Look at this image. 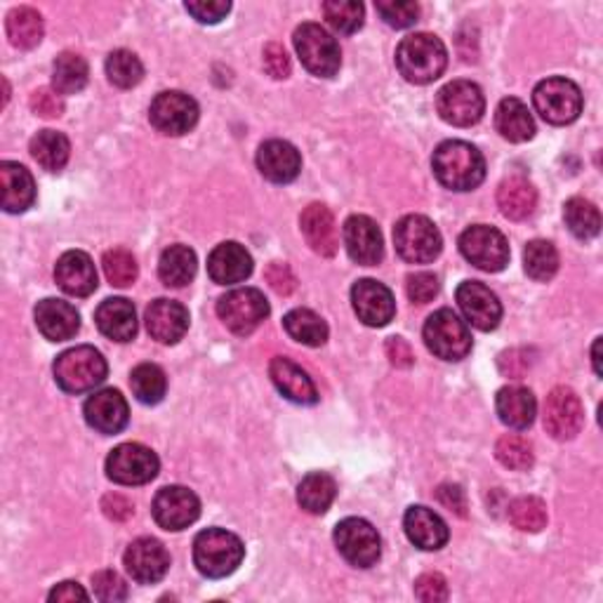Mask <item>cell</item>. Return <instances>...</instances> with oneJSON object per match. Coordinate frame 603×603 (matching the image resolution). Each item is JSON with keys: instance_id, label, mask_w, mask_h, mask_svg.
I'll list each match as a JSON object with an SVG mask.
<instances>
[{"instance_id": "6da1fadb", "label": "cell", "mask_w": 603, "mask_h": 603, "mask_svg": "<svg viewBox=\"0 0 603 603\" xmlns=\"http://www.w3.org/2000/svg\"><path fill=\"white\" fill-rule=\"evenodd\" d=\"M431 167L441 185L453 191H472L486 177V161L481 151L462 142V139L439 145V149L434 151Z\"/></svg>"}, {"instance_id": "7a4b0ae2", "label": "cell", "mask_w": 603, "mask_h": 603, "mask_svg": "<svg viewBox=\"0 0 603 603\" xmlns=\"http://www.w3.org/2000/svg\"><path fill=\"white\" fill-rule=\"evenodd\" d=\"M397 66L409 83L427 86V83H434L445 72L448 50L437 36L413 34L401 40L397 50Z\"/></svg>"}, {"instance_id": "3957f363", "label": "cell", "mask_w": 603, "mask_h": 603, "mask_svg": "<svg viewBox=\"0 0 603 603\" xmlns=\"http://www.w3.org/2000/svg\"><path fill=\"white\" fill-rule=\"evenodd\" d=\"M246 556V547L241 538L229 530L208 528L199 532L193 540V564L205 578H227Z\"/></svg>"}, {"instance_id": "277c9868", "label": "cell", "mask_w": 603, "mask_h": 603, "mask_svg": "<svg viewBox=\"0 0 603 603\" xmlns=\"http://www.w3.org/2000/svg\"><path fill=\"white\" fill-rule=\"evenodd\" d=\"M106 359L95 347L83 344L60 354L54 361V380L66 394H86L106 380Z\"/></svg>"}, {"instance_id": "5b68a950", "label": "cell", "mask_w": 603, "mask_h": 603, "mask_svg": "<svg viewBox=\"0 0 603 603\" xmlns=\"http://www.w3.org/2000/svg\"><path fill=\"white\" fill-rule=\"evenodd\" d=\"M294 50H298L304 68L318 78H332L340 72L342 52L324 26L306 22L294 32Z\"/></svg>"}, {"instance_id": "8992f818", "label": "cell", "mask_w": 603, "mask_h": 603, "mask_svg": "<svg viewBox=\"0 0 603 603\" xmlns=\"http://www.w3.org/2000/svg\"><path fill=\"white\" fill-rule=\"evenodd\" d=\"M423 335L429 352L443 361H462L472 352V332L453 310L434 312Z\"/></svg>"}, {"instance_id": "52a82bcc", "label": "cell", "mask_w": 603, "mask_h": 603, "mask_svg": "<svg viewBox=\"0 0 603 603\" xmlns=\"http://www.w3.org/2000/svg\"><path fill=\"white\" fill-rule=\"evenodd\" d=\"M397 252L411 264H427L441 255L443 238L429 217L409 215L394 227Z\"/></svg>"}, {"instance_id": "ba28073f", "label": "cell", "mask_w": 603, "mask_h": 603, "mask_svg": "<svg viewBox=\"0 0 603 603\" xmlns=\"http://www.w3.org/2000/svg\"><path fill=\"white\" fill-rule=\"evenodd\" d=\"M538 114L552 125H568L582 114V92L568 78H547L532 92Z\"/></svg>"}, {"instance_id": "9c48e42d", "label": "cell", "mask_w": 603, "mask_h": 603, "mask_svg": "<svg viewBox=\"0 0 603 603\" xmlns=\"http://www.w3.org/2000/svg\"><path fill=\"white\" fill-rule=\"evenodd\" d=\"M460 252L476 269L498 274L510 264V243L502 231L488 224H474L460 236Z\"/></svg>"}, {"instance_id": "30bf717a", "label": "cell", "mask_w": 603, "mask_h": 603, "mask_svg": "<svg viewBox=\"0 0 603 603\" xmlns=\"http://www.w3.org/2000/svg\"><path fill=\"white\" fill-rule=\"evenodd\" d=\"M217 314L234 335H250L269 316V302L257 288H236L219 298Z\"/></svg>"}, {"instance_id": "8fae6325", "label": "cell", "mask_w": 603, "mask_h": 603, "mask_svg": "<svg viewBox=\"0 0 603 603\" xmlns=\"http://www.w3.org/2000/svg\"><path fill=\"white\" fill-rule=\"evenodd\" d=\"M335 544L338 552L356 568H370L382 554L380 532L366 518H344L335 526Z\"/></svg>"}, {"instance_id": "7c38bea8", "label": "cell", "mask_w": 603, "mask_h": 603, "mask_svg": "<svg viewBox=\"0 0 603 603\" xmlns=\"http://www.w3.org/2000/svg\"><path fill=\"white\" fill-rule=\"evenodd\" d=\"M161 462L142 443H121L106 457V476L121 486H145L156 479Z\"/></svg>"}, {"instance_id": "4fadbf2b", "label": "cell", "mask_w": 603, "mask_h": 603, "mask_svg": "<svg viewBox=\"0 0 603 603\" xmlns=\"http://www.w3.org/2000/svg\"><path fill=\"white\" fill-rule=\"evenodd\" d=\"M439 116L455 128H472L481 121L486 100L481 88L472 80H453L437 95Z\"/></svg>"}, {"instance_id": "5bb4252c", "label": "cell", "mask_w": 603, "mask_h": 603, "mask_svg": "<svg viewBox=\"0 0 603 603\" xmlns=\"http://www.w3.org/2000/svg\"><path fill=\"white\" fill-rule=\"evenodd\" d=\"M149 121L163 135H185L199 123V104L185 92L167 90L156 95V100L151 102Z\"/></svg>"}, {"instance_id": "9a60e30c", "label": "cell", "mask_w": 603, "mask_h": 603, "mask_svg": "<svg viewBox=\"0 0 603 603\" xmlns=\"http://www.w3.org/2000/svg\"><path fill=\"white\" fill-rule=\"evenodd\" d=\"M585 425V409L580 397L568 387H556L544 401V429L556 441H570Z\"/></svg>"}, {"instance_id": "2e32d148", "label": "cell", "mask_w": 603, "mask_h": 603, "mask_svg": "<svg viewBox=\"0 0 603 603\" xmlns=\"http://www.w3.org/2000/svg\"><path fill=\"white\" fill-rule=\"evenodd\" d=\"M151 512L163 530H185L201 516V500L185 486H165L153 498Z\"/></svg>"}, {"instance_id": "e0dca14e", "label": "cell", "mask_w": 603, "mask_h": 603, "mask_svg": "<svg viewBox=\"0 0 603 603\" xmlns=\"http://www.w3.org/2000/svg\"><path fill=\"white\" fill-rule=\"evenodd\" d=\"M455 298L462 314H465V318L474 328L488 332L500 326L502 304L498 294L479 284V280H465V284H460Z\"/></svg>"}, {"instance_id": "ac0fdd59", "label": "cell", "mask_w": 603, "mask_h": 603, "mask_svg": "<svg viewBox=\"0 0 603 603\" xmlns=\"http://www.w3.org/2000/svg\"><path fill=\"white\" fill-rule=\"evenodd\" d=\"M123 564L135 582L153 585L165 578L167 568H171V554L159 540L139 538L125 550Z\"/></svg>"}, {"instance_id": "d6986e66", "label": "cell", "mask_w": 603, "mask_h": 603, "mask_svg": "<svg viewBox=\"0 0 603 603\" xmlns=\"http://www.w3.org/2000/svg\"><path fill=\"white\" fill-rule=\"evenodd\" d=\"M352 304L359 321L370 326V328H382L387 326L397 314V302L394 294L380 280L363 278L352 288Z\"/></svg>"}, {"instance_id": "ffe728a7", "label": "cell", "mask_w": 603, "mask_h": 603, "mask_svg": "<svg viewBox=\"0 0 603 603\" xmlns=\"http://www.w3.org/2000/svg\"><path fill=\"white\" fill-rule=\"evenodd\" d=\"M344 248L356 264L375 266L385 257L382 231L366 215H354L344 222Z\"/></svg>"}, {"instance_id": "44dd1931", "label": "cell", "mask_w": 603, "mask_h": 603, "mask_svg": "<svg viewBox=\"0 0 603 603\" xmlns=\"http://www.w3.org/2000/svg\"><path fill=\"white\" fill-rule=\"evenodd\" d=\"M83 415H86V423L100 434H118L130 419L128 401L116 389L95 391L83 405Z\"/></svg>"}, {"instance_id": "7402d4cb", "label": "cell", "mask_w": 603, "mask_h": 603, "mask_svg": "<svg viewBox=\"0 0 603 603\" xmlns=\"http://www.w3.org/2000/svg\"><path fill=\"white\" fill-rule=\"evenodd\" d=\"M54 280L72 298H88L97 290V269L88 252L68 250L54 266Z\"/></svg>"}, {"instance_id": "603a6c76", "label": "cell", "mask_w": 603, "mask_h": 603, "mask_svg": "<svg viewBox=\"0 0 603 603\" xmlns=\"http://www.w3.org/2000/svg\"><path fill=\"white\" fill-rule=\"evenodd\" d=\"M145 321L151 338L159 340L161 344H175L185 338V332L189 330L187 306L175 300L161 298L156 302H151Z\"/></svg>"}, {"instance_id": "cb8c5ba5", "label": "cell", "mask_w": 603, "mask_h": 603, "mask_svg": "<svg viewBox=\"0 0 603 603\" xmlns=\"http://www.w3.org/2000/svg\"><path fill=\"white\" fill-rule=\"evenodd\" d=\"M257 167L260 173L274 181V185H288V181L298 179L302 171V156L290 142L284 139H269L257 151Z\"/></svg>"}, {"instance_id": "d4e9b609", "label": "cell", "mask_w": 603, "mask_h": 603, "mask_svg": "<svg viewBox=\"0 0 603 603\" xmlns=\"http://www.w3.org/2000/svg\"><path fill=\"white\" fill-rule=\"evenodd\" d=\"M300 229L306 238V246H310L316 255L321 257H332L340 248V236H338V224L326 205L312 203L310 208H304V213L300 217Z\"/></svg>"}, {"instance_id": "484cf974", "label": "cell", "mask_w": 603, "mask_h": 603, "mask_svg": "<svg viewBox=\"0 0 603 603\" xmlns=\"http://www.w3.org/2000/svg\"><path fill=\"white\" fill-rule=\"evenodd\" d=\"M208 274L217 286H236L252 274L250 252L236 241L219 243L208 257Z\"/></svg>"}, {"instance_id": "4316f807", "label": "cell", "mask_w": 603, "mask_h": 603, "mask_svg": "<svg viewBox=\"0 0 603 603\" xmlns=\"http://www.w3.org/2000/svg\"><path fill=\"white\" fill-rule=\"evenodd\" d=\"M34 316H36L38 330L43 332V338L50 342L72 340L80 328V316L76 312V306H72L64 300L48 298L43 302H38Z\"/></svg>"}, {"instance_id": "83f0119b", "label": "cell", "mask_w": 603, "mask_h": 603, "mask_svg": "<svg viewBox=\"0 0 603 603\" xmlns=\"http://www.w3.org/2000/svg\"><path fill=\"white\" fill-rule=\"evenodd\" d=\"M403 528L409 540L425 552H437L451 538L443 518L429 507H411L403 516Z\"/></svg>"}, {"instance_id": "f1b7e54d", "label": "cell", "mask_w": 603, "mask_h": 603, "mask_svg": "<svg viewBox=\"0 0 603 603\" xmlns=\"http://www.w3.org/2000/svg\"><path fill=\"white\" fill-rule=\"evenodd\" d=\"M269 375H272V382L276 385V389L288 401L300 403V405H314L318 401V391H316V385L312 382V377L290 359L276 356L269 363Z\"/></svg>"}, {"instance_id": "f546056e", "label": "cell", "mask_w": 603, "mask_h": 603, "mask_svg": "<svg viewBox=\"0 0 603 603\" xmlns=\"http://www.w3.org/2000/svg\"><path fill=\"white\" fill-rule=\"evenodd\" d=\"M95 324L104 338L114 342H130L137 335L135 304L125 298H109L97 306Z\"/></svg>"}, {"instance_id": "4dcf8cb0", "label": "cell", "mask_w": 603, "mask_h": 603, "mask_svg": "<svg viewBox=\"0 0 603 603\" xmlns=\"http://www.w3.org/2000/svg\"><path fill=\"white\" fill-rule=\"evenodd\" d=\"M0 187H3L5 213H24L36 201V185L32 173L24 165L3 161L0 163Z\"/></svg>"}, {"instance_id": "1f68e13d", "label": "cell", "mask_w": 603, "mask_h": 603, "mask_svg": "<svg viewBox=\"0 0 603 603\" xmlns=\"http://www.w3.org/2000/svg\"><path fill=\"white\" fill-rule=\"evenodd\" d=\"M495 409L500 419L512 429H528L536 419L538 413V401L532 397V391L526 387H504L498 391Z\"/></svg>"}, {"instance_id": "d6a6232c", "label": "cell", "mask_w": 603, "mask_h": 603, "mask_svg": "<svg viewBox=\"0 0 603 603\" xmlns=\"http://www.w3.org/2000/svg\"><path fill=\"white\" fill-rule=\"evenodd\" d=\"M498 205H500V213L504 217L514 219V222H522V219H526V217L536 213L538 191L526 177L514 175L510 179H504L502 185L498 187Z\"/></svg>"}, {"instance_id": "836d02e7", "label": "cell", "mask_w": 603, "mask_h": 603, "mask_svg": "<svg viewBox=\"0 0 603 603\" xmlns=\"http://www.w3.org/2000/svg\"><path fill=\"white\" fill-rule=\"evenodd\" d=\"M495 128L504 139L522 145V142H528V139H532V135H536V121H532L528 106L522 100H516V97H507V100H502L498 104Z\"/></svg>"}, {"instance_id": "e575fe53", "label": "cell", "mask_w": 603, "mask_h": 603, "mask_svg": "<svg viewBox=\"0 0 603 603\" xmlns=\"http://www.w3.org/2000/svg\"><path fill=\"white\" fill-rule=\"evenodd\" d=\"M196 252L187 246H171L159 260V276L167 288H185L196 276Z\"/></svg>"}, {"instance_id": "d590c367", "label": "cell", "mask_w": 603, "mask_h": 603, "mask_svg": "<svg viewBox=\"0 0 603 603\" xmlns=\"http://www.w3.org/2000/svg\"><path fill=\"white\" fill-rule=\"evenodd\" d=\"M338 495V483H335L332 476L324 472H314L310 476H304L300 488H298V502L304 512L310 514H326L330 510V504Z\"/></svg>"}, {"instance_id": "8d00e7d4", "label": "cell", "mask_w": 603, "mask_h": 603, "mask_svg": "<svg viewBox=\"0 0 603 603\" xmlns=\"http://www.w3.org/2000/svg\"><path fill=\"white\" fill-rule=\"evenodd\" d=\"M32 156L43 171L60 173L72 156V145H68L66 135L58 130H40L32 139Z\"/></svg>"}, {"instance_id": "74e56055", "label": "cell", "mask_w": 603, "mask_h": 603, "mask_svg": "<svg viewBox=\"0 0 603 603\" xmlns=\"http://www.w3.org/2000/svg\"><path fill=\"white\" fill-rule=\"evenodd\" d=\"M8 38L20 50H32L43 40V17L34 8H17L8 15Z\"/></svg>"}, {"instance_id": "f35d334b", "label": "cell", "mask_w": 603, "mask_h": 603, "mask_svg": "<svg viewBox=\"0 0 603 603\" xmlns=\"http://www.w3.org/2000/svg\"><path fill=\"white\" fill-rule=\"evenodd\" d=\"M88 62L76 52H62L52 64V86L60 95H76L88 86Z\"/></svg>"}, {"instance_id": "ab89813d", "label": "cell", "mask_w": 603, "mask_h": 603, "mask_svg": "<svg viewBox=\"0 0 603 603\" xmlns=\"http://www.w3.org/2000/svg\"><path fill=\"white\" fill-rule=\"evenodd\" d=\"M284 328L294 342L306 347H321L328 340L326 321L312 310H292L284 318Z\"/></svg>"}, {"instance_id": "60d3db41", "label": "cell", "mask_w": 603, "mask_h": 603, "mask_svg": "<svg viewBox=\"0 0 603 603\" xmlns=\"http://www.w3.org/2000/svg\"><path fill=\"white\" fill-rule=\"evenodd\" d=\"M130 387L139 403L156 405L163 401L167 389L165 373L163 368L156 366V363H139L130 375Z\"/></svg>"}, {"instance_id": "b9f144b4", "label": "cell", "mask_w": 603, "mask_h": 603, "mask_svg": "<svg viewBox=\"0 0 603 603\" xmlns=\"http://www.w3.org/2000/svg\"><path fill=\"white\" fill-rule=\"evenodd\" d=\"M524 269L532 280L547 284L558 272V252L550 241H530L524 250Z\"/></svg>"}, {"instance_id": "7bdbcfd3", "label": "cell", "mask_w": 603, "mask_h": 603, "mask_svg": "<svg viewBox=\"0 0 603 603\" xmlns=\"http://www.w3.org/2000/svg\"><path fill=\"white\" fill-rule=\"evenodd\" d=\"M564 219L570 234L582 238V241L599 236L601 231V215H599V208L592 201L570 199L564 208Z\"/></svg>"}, {"instance_id": "ee69618b", "label": "cell", "mask_w": 603, "mask_h": 603, "mask_svg": "<svg viewBox=\"0 0 603 603\" xmlns=\"http://www.w3.org/2000/svg\"><path fill=\"white\" fill-rule=\"evenodd\" d=\"M106 76L116 88H135L145 78V66L130 50H114L106 58Z\"/></svg>"}, {"instance_id": "f6af8a7d", "label": "cell", "mask_w": 603, "mask_h": 603, "mask_svg": "<svg viewBox=\"0 0 603 603\" xmlns=\"http://www.w3.org/2000/svg\"><path fill=\"white\" fill-rule=\"evenodd\" d=\"M510 522L524 532H540L547 526V504L532 495L516 498L510 504Z\"/></svg>"}, {"instance_id": "bcb514c9", "label": "cell", "mask_w": 603, "mask_h": 603, "mask_svg": "<svg viewBox=\"0 0 603 603\" xmlns=\"http://www.w3.org/2000/svg\"><path fill=\"white\" fill-rule=\"evenodd\" d=\"M324 15L335 32L356 34L363 26L366 10L356 0H328L324 3Z\"/></svg>"}, {"instance_id": "7dc6e473", "label": "cell", "mask_w": 603, "mask_h": 603, "mask_svg": "<svg viewBox=\"0 0 603 603\" xmlns=\"http://www.w3.org/2000/svg\"><path fill=\"white\" fill-rule=\"evenodd\" d=\"M495 457L502 467L514 472H526L532 467V445L516 434H504L495 443Z\"/></svg>"}, {"instance_id": "c3c4849f", "label": "cell", "mask_w": 603, "mask_h": 603, "mask_svg": "<svg viewBox=\"0 0 603 603\" xmlns=\"http://www.w3.org/2000/svg\"><path fill=\"white\" fill-rule=\"evenodd\" d=\"M102 266H104V274L109 278V284L116 286V288L133 286L137 280V274H139L133 252L123 250V248L109 250L104 260H102Z\"/></svg>"}, {"instance_id": "681fc988", "label": "cell", "mask_w": 603, "mask_h": 603, "mask_svg": "<svg viewBox=\"0 0 603 603\" xmlns=\"http://www.w3.org/2000/svg\"><path fill=\"white\" fill-rule=\"evenodd\" d=\"M92 592L100 601L116 603L128 599V585L116 570H100L92 575Z\"/></svg>"}, {"instance_id": "f907efd6", "label": "cell", "mask_w": 603, "mask_h": 603, "mask_svg": "<svg viewBox=\"0 0 603 603\" xmlns=\"http://www.w3.org/2000/svg\"><path fill=\"white\" fill-rule=\"evenodd\" d=\"M377 8V15H380L389 26H394V29H409L413 26L419 17V8L417 3H397V0H391V3H375Z\"/></svg>"}, {"instance_id": "816d5d0a", "label": "cell", "mask_w": 603, "mask_h": 603, "mask_svg": "<svg viewBox=\"0 0 603 603\" xmlns=\"http://www.w3.org/2000/svg\"><path fill=\"white\" fill-rule=\"evenodd\" d=\"M439 278L429 272H419L409 276V284H405V292L413 304H427L439 294Z\"/></svg>"}, {"instance_id": "f5cc1de1", "label": "cell", "mask_w": 603, "mask_h": 603, "mask_svg": "<svg viewBox=\"0 0 603 603\" xmlns=\"http://www.w3.org/2000/svg\"><path fill=\"white\" fill-rule=\"evenodd\" d=\"M415 596L425 603H441L448 599V582L441 573H425L415 580Z\"/></svg>"}, {"instance_id": "db71d44e", "label": "cell", "mask_w": 603, "mask_h": 603, "mask_svg": "<svg viewBox=\"0 0 603 603\" xmlns=\"http://www.w3.org/2000/svg\"><path fill=\"white\" fill-rule=\"evenodd\" d=\"M498 366H500V373L504 377H510V380H522L532 366V354L528 349H510V352L500 354Z\"/></svg>"}, {"instance_id": "11a10c76", "label": "cell", "mask_w": 603, "mask_h": 603, "mask_svg": "<svg viewBox=\"0 0 603 603\" xmlns=\"http://www.w3.org/2000/svg\"><path fill=\"white\" fill-rule=\"evenodd\" d=\"M193 20L201 24H217L229 15L231 3L229 0H199V3H187L185 5Z\"/></svg>"}, {"instance_id": "9f6ffc18", "label": "cell", "mask_w": 603, "mask_h": 603, "mask_svg": "<svg viewBox=\"0 0 603 603\" xmlns=\"http://www.w3.org/2000/svg\"><path fill=\"white\" fill-rule=\"evenodd\" d=\"M32 109L40 118H60L64 114V102L58 90L40 88L32 95Z\"/></svg>"}, {"instance_id": "6f0895ef", "label": "cell", "mask_w": 603, "mask_h": 603, "mask_svg": "<svg viewBox=\"0 0 603 603\" xmlns=\"http://www.w3.org/2000/svg\"><path fill=\"white\" fill-rule=\"evenodd\" d=\"M264 276H266V284L272 286V290L276 294H284V298H288V294H292L294 288H298V278H294L288 264L272 262L269 266H266Z\"/></svg>"}, {"instance_id": "680465c9", "label": "cell", "mask_w": 603, "mask_h": 603, "mask_svg": "<svg viewBox=\"0 0 603 603\" xmlns=\"http://www.w3.org/2000/svg\"><path fill=\"white\" fill-rule=\"evenodd\" d=\"M264 68H266V74L276 80L290 76V58L284 50V46L269 43L264 48Z\"/></svg>"}, {"instance_id": "91938a15", "label": "cell", "mask_w": 603, "mask_h": 603, "mask_svg": "<svg viewBox=\"0 0 603 603\" xmlns=\"http://www.w3.org/2000/svg\"><path fill=\"white\" fill-rule=\"evenodd\" d=\"M437 498H439V502L443 504L445 510L455 512L462 518L467 516V498H465V490H462L460 486H453V483L441 486L437 490Z\"/></svg>"}, {"instance_id": "94428289", "label": "cell", "mask_w": 603, "mask_h": 603, "mask_svg": "<svg viewBox=\"0 0 603 603\" xmlns=\"http://www.w3.org/2000/svg\"><path fill=\"white\" fill-rule=\"evenodd\" d=\"M385 349H387V359H389L391 366H397V368H411L413 363H415L413 349H411V344L405 342L403 338H389Z\"/></svg>"}, {"instance_id": "6125c7cd", "label": "cell", "mask_w": 603, "mask_h": 603, "mask_svg": "<svg viewBox=\"0 0 603 603\" xmlns=\"http://www.w3.org/2000/svg\"><path fill=\"white\" fill-rule=\"evenodd\" d=\"M102 510L111 518V522H125L133 516V502L125 500L123 495H106L102 500Z\"/></svg>"}, {"instance_id": "be15d7a7", "label": "cell", "mask_w": 603, "mask_h": 603, "mask_svg": "<svg viewBox=\"0 0 603 603\" xmlns=\"http://www.w3.org/2000/svg\"><path fill=\"white\" fill-rule=\"evenodd\" d=\"M48 599L50 601H88L90 596H88V592L86 589H83L78 582H62V585H58L52 589V592L48 594Z\"/></svg>"}, {"instance_id": "e7e4bbea", "label": "cell", "mask_w": 603, "mask_h": 603, "mask_svg": "<svg viewBox=\"0 0 603 603\" xmlns=\"http://www.w3.org/2000/svg\"><path fill=\"white\" fill-rule=\"evenodd\" d=\"M599 349H601V338L594 342V349H592V361H594V370L596 375H601V363H599Z\"/></svg>"}]
</instances>
